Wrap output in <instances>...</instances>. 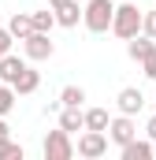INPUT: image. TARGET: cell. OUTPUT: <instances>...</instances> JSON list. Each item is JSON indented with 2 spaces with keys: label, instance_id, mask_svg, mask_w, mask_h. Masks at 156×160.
<instances>
[{
  "label": "cell",
  "instance_id": "cell-4",
  "mask_svg": "<svg viewBox=\"0 0 156 160\" xmlns=\"http://www.w3.org/2000/svg\"><path fill=\"white\" fill-rule=\"evenodd\" d=\"M108 142H112V138H108V130H85V134H82V138H78V157H85V160H97V157H104V153H108Z\"/></svg>",
  "mask_w": 156,
  "mask_h": 160
},
{
  "label": "cell",
  "instance_id": "cell-9",
  "mask_svg": "<svg viewBox=\"0 0 156 160\" xmlns=\"http://www.w3.org/2000/svg\"><path fill=\"white\" fill-rule=\"evenodd\" d=\"M115 104H119V112H123V116H138V112L145 108V97H141V89H134V86H126V89H119Z\"/></svg>",
  "mask_w": 156,
  "mask_h": 160
},
{
  "label": "cell",
  "instance_id": "cell-10",
  "mask_svg": "<svg viewBox=\"0 0 156 160\" xmlns=\"http://www.w3.org/2000/svg\"><path fill=\"white\" fill-rule=\"evenodd\" d=\"M153 157H156V142L153 138H149V142H138V138H134V142L123 145V160H153Z\"/></svg>",
  "mask_w": 156,
  "mask_h": 160
},
{
  "label": "cell",
  "instance_id": "cell-17",
  "mask_svg": "<svg viewBox=\"0 0 156 160\" xmlns=\"http://www.w3.org/2000/svg\"><path fill=\"white\" fill-rule=\"evenodd\" d=\"M15 97H19L15 86H11V82H0V116H7V112L15 108Z\"/></svg>",
  "mask_w": 156,
  "mask_h": 160
},
{
  "label": "cell",
  "instance_id": "cell-18",
  "mask_svg": "<svg viewBox=\"0 0 156 160\" xmlns=\"http://www.w3.org/2000/svg\"><path fill=\"white\" fill-rule=\"evenodd\" d=\"M52 26H60V22H56V11H34V30L52 34Z\"/></svg>",
  "mask_w": 156,
  "mask_h": 160
},
{
  "label": "cell",
  "instance_id": "cell-19",
  "mask_svg": "<svg viewBox=\"0 0 156 160\" xmlns=\"http://www.w3.org/2000/svg\"><path fill=\"white\" fill-rule=\"evenodd\" d=\"M22 145H15L11 138H0V160H22Z\"/></svg>",
  "mask_w": 156,
  "mask_h": 160
},
{
  "label": "cell",
  "instance_id": "cell-23",
  "mask_svg": "<svg viewBox=\"0 0 156 160\" xmlns=\"http://www.w3.org/2000/svg\"><path fill=\"white\" fill-rule=\"evenodd\" d=\"M145 134H149V138H153V142H156V116H153V119H149V123H145Z\"/></svg>",
  "mask_w": 156,
  "mask_h": 160
},
{
  "label": "cell",
  "instance_id": "cell-24",
  "mask_svg": "<svg viewBox=\"0 0 156 160\" xmlns=\"http://www.w3.org/2000/svg\"><path fill=\"white\" fill-rule=\"evenodd\" d=\"M48 4H60V0H48Z\"/></svg>",
  "mask_w": 156,
  "mask_h": 160
},
{
  "label": "cell",
  "instance_id": "cell-22",
  "mask_svg": "<svg viewBox=\"0 0 156 160\" xmlns=\"http://www.w3.org/2000/svg\"><path fill=\"white\" fill-rule=\"evenodd\" d=\"M141 67H145V78H153V82H156V52L145 60V63H141Z\"/></svg>",
  "mask_w": 156,
  "mask_h": 160
},
{
  "label": "cell",
  "instance_id": "cell-21",
  "mask_svg": "<svg viewBox=\"0 0 156 160\" xmlns=\"http://www.w3.org/2000/svg\"><path fill=\"white\" fill-rule=\"evenodd\" d=\"M11 41H15L11 30H0V56H7V52H11Z\"/></svg>",
  "mask_w": 156,
  "mask_h": 160
},
{
  "label": "cell",
  "instance_id": "cell-13",
  "mask_svg": "<svg viewBox=\"0 0 156 160\" xmlns=\"http://www.w3.org/2000/svg\"><path fill=\"white\" fill-rule=\"evenodd\" d=\"M60 127H63L67 134L85 130V112H82V108H63V112H60Z\"/></svg>",
  "mask_w": 156,
  "mask_h": 160
},
{
  "label": "cell",
  "instance_id": "cell-25",
  "mask_svg": "<svg viewBox=\"0 0 156 160\" xmlns=\"http://www.w3.org/2000/svg\"><path fill=\"white\" fill-rule=\"evenodd\" d=\"M82 4H85V0H82Z\"/></svg>",
  "mask_w": 156,
  "mask_h": 160
},
{
  "label": "cell",
  "instance_id": "cell-11",
  "mask_svg": "<svg viewBox=\"0 0 156 160\" xmlns=\"http://www.w3.org/2000/svg\"><path fill=\"white\" fill-rule=\"evenodd\" d=\"M26 67H30V63H26V60H19V56H11V52H7V56H0V82H11V86H15V78H19Z\"/></svg>",
  "mask_w": 156,
  "mask_h": 160
},
{
  "label": "cell",
  "instance_id": "cell-16",
  "mask_svg": "<svg viewBox=\"0 0 156 160\" xmlns=\"http://www.w3.org/2000/svg\"><path fill=\"white\" fill-rule=\"evenodd\" d=\"M108 112H104V108H89V112H85V130H108Z\"/></svg>",
  "mask_w": 156,
  "mask_h": 160
},
{
  "label": "cell",
  "instance_id": "cell-15",
  "mask_svg": "<svg viewBox=\"0 0 156 160\" xmlns=\"http://www.w3.org/2000/svg\"><path fill=\"white\" fill-rule=\"evenodd\" d=\"M82 101H85V89L82 86H63L60 89V104L63 108H82Z\"/></svg>",
  "mask_w": 156,
  "mask_h": 160
},
{
  "label": "cell",
  "instance_id": "cell-7",
  "mask_svg": "<svg viewBox=\"0 0 156 160\" xmlns=\"http://www.w3.org/2000/svg\"><path fill=\"white\" fill-rule=\"evenodd\" d=\"M52 11H56V22L60 26H78L82 22V15H85V8H82V0H60V4H52Z\"/></svg>",
  "mask_w": 156,
  "mask_h": 160
},
{
  "label": "cell",
  "instance_id": "cell-3",
  "mask_svg": "<svg viewBox=\"0 0 156 160\" xmlns=\"http://www.w3.org/2000/svg\"><path fill=\"white\" fill-rule=\"evenodd\" d=\"M41 153H45V160H71L78 149H75V142H71V134L60 127V130H48V134H45Z\"/></svg>",
  "mask_w": 156,
  "mask_h": 160
},
{
  "label": "cell",
  "instance_id": "cell-20",
  "mask_svg": "<svg viewBox=\"0 0 156 160\" xmlns=\"http://www.w3.org/2000/svg\"><path fill=\"white\" fill-rule=\"evenodd\" d=\"M141 34L156 38V11H145V22H141Z\"/></svg>",
  "mask_w": 156,
  "mask_h": 160
},
{
  "label": "cell",
  "instance_id": "cell-8",
  "mask_svg": "<svg viewBox=\"0 0 156 160\" xmlns=\"http://www.w3.org/2000/svg\"><path fill=\"white\" fill-rule=\"evenodd\" d=\"M126 52H130V60H134V63H145V60L156 52V38H149V34H138V38L126 41Z\"/></svg>",
  "mask_w": 156,
  "mask_h": 160
},
{
  "label": "cell",
  "instance_id": "cell-5",
  "mask_svg": "<svg viewBox=\"0 0 156 160\" xmlns=\"http://www.w3.org/2000/svg\"><path fill=\"white\" fill-rule=\"evenodd\" d=\"M108 138L115 142L119 149H123L126 142H134V138H138V127H134V116H123V112H119L115 119L108 123Z\"/></svg>",
  "mask_w": 156,
  "mask_h": 160
},
{
  "label": "cell",
  "instance_id": "cell-2",
  "mask_svg": "<svg viewBox=\"0 0 156 160\" xmlns=\"http://www.w3.org/2000/svg\"><path fill=\"white\" fill-rule=\"evenodd\" d=\"M112 19H115V0H85V30L89 34H108L112 30Z\"/></svg>",
  "mask_w": 156,
  "mask_h": 160
},
{
  "label": "cell",
  "instance_id": "cell-1",
  "mask_svg": "<svg viewBox=\"0 0 156 160\" xmlns=\"http://www.w3.org/2000/svg\"><path fill=\"white\" fill-rule=\"evenodd\" d=\"M141 22H145V11H138L130 0H119L115 4V19H112V34L123 41H130V38H138L141 34Z\"/></svg>",
  "mask_w": 156,
  "mask_h": 160
},
{
  "label": "cell",
  "instance_id": "cell-6",
  "mask_svg": "<svg viewBox=\"0 0 156 160\" xmlns=\"http://www.w3.org/2000/svg\"><path fill=\"white\" fill-rule=\"evenodd\" d=\"M22 52H26V60H48V56L56 52V45H52V38H48V34L34 30L30 38L22 41Z\"/></svg>",
  "mask_w": 156,
  "mask_h": 160
},
{
  "label": "cell",
  "instance_id": "cell-12",
  "mask_svg": "<svg viewBox=\"0 0 156 160\" xmlns=\"http://www.w3.org/2000/svg\"><path fill=\"white\" fill-rule=\"evenodd\" d=\"M7 30H11L19 41H26L30 34H34V15H26V11H15V15H11V22H7Z\"/></svg>",
  "mask_w": 156,
  "mask_h": 160
},
{
  "label": "cell",
  "instance_id": "cell-14",
  "mask_svg": "<svg viewBox=\"0 0 156 160\" xmlns=\"http://www.w3.org/2000/svg\"><path fill=\"white\" fill-rule=\"evenodd\" d=\"M37 86H41V75L34 71V67H26V71L15 78V93H19V97H26V93H37Z\"/></svg>",
  "mask_w": 156,
  "mask_h": 160
}]
</instances>
